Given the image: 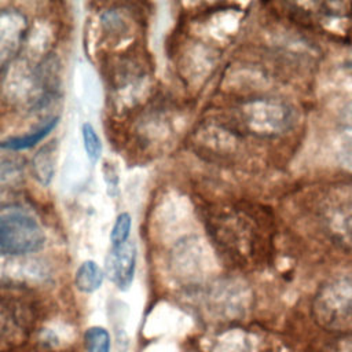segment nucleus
<instances>
[{
    "mask_svg": "<svg viewBox=\"0 0 352 352\" xmlns=\"http://www.w3.org/2000/svg\"><path fill=\"white\" fill-rule=\"evenodd\" d=\"M345 70L348 72V74L352 77V50L351 52L348 54L346 59H345Z\"/></svg>",
    "mask_w": 352,
    "mask_h": 352,
    "instance_id": "18",
    "label": "nucleus"
},
{
    "mask_svg": "<svg viewBox=\"0 0 352 352\" xmlns=\"http://www.w3.org/2000/svg\"><path fill=\"white\" fill-rule=\"evenodd\" d=\"M340 128H341V136L344 139V154L352 155V102L348 103L341 110L340 117Z\"/></svg>",
    "mask_w": 352,
    "mask_h": 352,
    "instance_id": "15",
    "label": "nucleus"
},
{
    "mask_svg": "<svg viewBox=\"0 0 352 352\" xmlns=\"http://www.w3.org/2000/svg\"><path fill=\"white\" fill-rule=\"evenodd\" d=\"M132 228V217L128 212H122L116 217L113 228L110 231L111 246H118L129 241V234Z\"/></svg>",
    "mask_w": 352,
    "mask_h": 352,
    "instance_id": "14",
    "label": "nucleus"
},
{
    "mask_svg": "<svg viewBox=\"0 0 352 352\" xmlns=\"http://www.w3.org/2000/svg\"><path fill=\"white\" fill-rule=\"evenodd\" d=\"M212 234L221 250L239 265L260 264L271 243V220L264 212L230 208L210 219Z\"/></svg>",
    "mask_w": 352,
    "mask_h": 352,
    "instance_id": "1",
    "label": "nucleus"
},
{
    "mask_svg": "<svg viewBox=\"0 0 352 352\" xmlns=\"http://www.w3.org/2000/svg\"><path fill=\"white\" fill-rule=\"evenodd\" d=\"M84 340L87 352H110V334L104 327H89L84 334Z\"/></svg>",
    "mask_w": 352,
    "mask_h": 352,
    "instance_id": "13",
    "label": "nucleus"
},
{
    "mask_svg": "<svg viewBox=\"0 0 352 352\" xmlns=\"http://www.w3.org/2000/svg\"><path fill=\"white\" fill-rule=\"evenodd\" d=\"M58 117L51 118L48 122H45L43 126H40L38 129L22 135V136H12V138H7L4 140H0V148L3 150H11V151H19V150H26L30 148L33 146H36L37 143H40L44 138H47L51 131L58 125Z\"/></svg>",
    "mask_w": 352,
    "mask_h": 352,
    "instance_id": "9",
    "label": "nucleus"
},
{
    "mask_svg": "<svg viewBox=\"0 0 352 352\" xmlns=\"http://www.w3.org/2000/svg\"><path fill=\"white\" fill-rule=\"evenodd\" d=\"M34 324L30 307L0 296V352H11L28 341Z\"/></svg>",
    "mask_w": 352,
    "mask_h": 352,
    "instance_id": "6",
    "label": "nucleus"
},
{
    "mask_svg": "<svg viewBox=\"0 0 352 352\" xmlns=\"http://www.w3.org/2000/svg\"><path fill=\"white\" fill-rule=\"evenodd\" d=\"M45 234L38 221L23 212L0 214V256H23L44 246Z\"/></svg>",
    "mask_w": 352,
    "mask_h": 352,
    "instance_id": "5",
    "label": "nucleus"
},
{
    "mask_svg": "<svg viewBox=\"0 0 352 352\" xmlns=\"http://www.w3.org/2000/svg\"><path fill=\"white\" fill-rule=\"evenodd\" d=\"M312 212L327 239L352 249V182H337L322 188L314 199Z\"/></svg>",
    "mask_w": 352,
    "mask_h": 352,
    "instance_id": "3",
    "label": "nucleus"
},
{
    "mask_svg": "<svg viewBox=\"0 0 352 352\" xmlns=\"http://www.w3.org/2000/svg\"><path fill=\"white\" fill-rule=\"evenodd\" d=\"M55 143L47 144L38 150L32 160L33 175L43 186H48L52 182L55 173Z\"/></svg>",
    "mask_w": 352,
    "mask_h": 352,
    "instance_id": "10",
    "label": "nucleus"
},
{
    "mask_svg": "<svg viewBox=\"0 0 352 352\" xmlns=\"http://www.w3.org/2000/svg\"><path fill=\"white\" fill-rule=\"evenodd\" d=\"M345 340L336 344L329 352H352V336H344Z\"/></svg>",
    "mask_w": 352,
    "mask_h": 352,
    "instance_id": "17",
    "label": "nucleus"
},
{
    "mask_svg": "<svg viewBox=\"0 0 352 352\" xmlns=\"http://www.w3.org/2000/svg\"><path fill=\"white\" fill-rule=\"evenodd\" d=\"M294 107L278 98L249 99L239 107L238 129L258 139H278L296 125Z\"/></svg>",
    "mask_w": 352,
    "mask_h": 352,
    "instance_id": "4",
    "label": "nucleus"
},
{
    "mask_svg": "<svg viewBox=\"0 0 352 352\" xmlns=\"http://www.w3.org/2000/svg\"><path fill=\"white\" fill-rule=\"evenodd\" d=\"M104 272L102 268L92 260H87L80 264L76 271L74 283L77 289L82 293H94L96 292L103 282Z\"/></svg>",
    "mask_w": 352,
    "mask_h": 352,
    "instance_id": "11",
    "label": "nucleus"
},
{
    "mask_svg": "<svg viewBox=\"0 0 352 352\" xmlns=\"http://www.w3.org/2000/svg\"><path fill=\"white\" fill-rule=\"evenodd\" d=\"M81 136L84 142V148L87 153V157L91 164H96L102 157V140L99 135L96 133L95 128L89 122H84L81 125Z\"/></svg>",
    "mask_w": 352,
    "mask_h": 352,
    "instance_id": "12",
    "label": "nucleus"
},
{
    "mask_svg": "<svg viewBox=\"0 0 352 352\" xmlns=\"http://www.w3.org/2000/svg\"><path fill=\"white\" fill-rule=\"evenodd\" d=\"M136 256V246L131 241L118 246H111L106 256V275L122 292L128 290L133 282Z\"/></svg>",
    "mask_w": 352,
    "mask_h": 352,
    "instance_id": "7",
    "label": "nucleus"
},
{
    "mask_svg": "<svg viewBox=\"0 0 352 352\" xmlns=\"http://www.w3.org/2000/svg\"><path fill=\"white\" fill-rule=\"evenodd\" d=\"M311 314L324 331L352 336V272L326 279L312 298Z\"/></svg>",
    "mask_w": 352,
    "mask_h": 352,
    "instance_id": "2",
    "label": "nucleus"
},
{
    "mask_svg": "<svg viewBox=\"0 0 352 352\" xmlns=\"http://www.w3.org/2000/svg\"><path fill=\"white\" fill-rule=\"evenodd\" d=\"M23 166L16 160H0V204H7L16 197L23 180Z\"/></svg>",
    "mask_w": 352,
    "mask_h": 352,
    "instance_id": "8",
    "label": "nucleus"
},
{
    "mask_svg": "<svg viewBox=\"0 0 352 352\" xmlns=\"http://www.w3.org/2000/svg\"><path fill=\"white\" fill-rule=\"evenodd\" d=\"M102 172H103V180L106 183L107 192L111 197H116L118 194V173H117L114 164L104 162Z\"/></svg>",
    "mask_w": 352,
    "mask_h": 352,
    "instance_id": "16",
    "label": "nucleus"
}]
</instances>
